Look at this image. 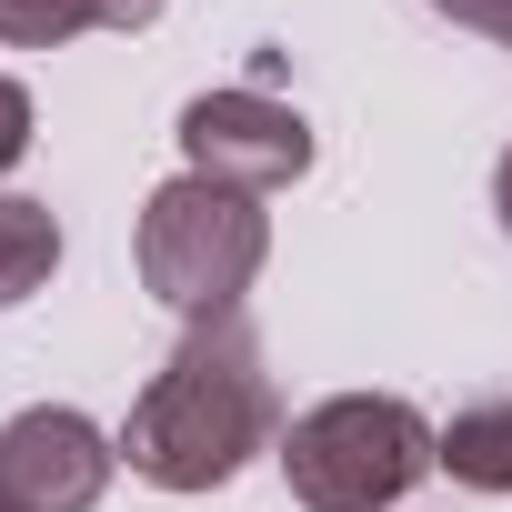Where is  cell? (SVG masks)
I'll use <instances>...</instances> for the list:
<instances>
[{"mask_svg":"<svg viewBox=\"0 0 512 512\" xmlns=\"http://www.w3.org/2000/svg\"><path fill=\"white\" fill-rule=\"evenodd\" d=\"M272 432H282V402H272L262 342L221 312V322H191L181 352L151 372V392L121 422V462L161 492H221L251 452H272Z\"/></svg>","mask_w":512,"mask_h":512,"instance_id":"obj_1","label":"cell"},{"mask_svg":"<svg viewBox=\"0 0 512 512\" xmlns=\"http://www.w3.org/2000/svg\"><path fill=\"white\" fill-rule=\"evenodd\" d=\"M262 262H272V211H262V191H231V181L181 171V181H161V191L141 201V282H151V302H171L181 322L241 312V292H251Z\"/></svg>","mask_w":512,"mask_h":512,"instance_id":"obj_2","label":"cell"},{"mask_svg":"<svg viewBox=\"0 0 512 512\" xmlns=\"http://www.w3.org/2000/svg\"><path fill=\"white\" fill-rule=\"evenodd\" d=\"M432 422L392 392H342L322 412H302L282 432V472L302 512H392L422 472H432Z\"/></svg>","mask_w":512,"mask_h":512,"instance_id":"obj_3","label":"cell"},{"mask_svg":"<svg viewBox=\"0 0 512 512\" xmlns=\"http://www.w3.org/2000/svg\"><path fill=\"white\" fill-rule=\"evenodd\" d=\"M181 161L231 191H282L312 171V121L282 111L272 91H201L181 111Z\"/></svg>","mask_w":512,"mask_h":512,"instance_id":"obj_4","label":"cell"},{"mask_svg":"<svg viewBox=\"0 0 512 512\" xmlns=\"http://www.w3.org/2000/svg\"><path fill=\"white\" fill-rule=\"evenodd\" d=\"M111 462H121V442L71 402H41V412L0 422V492H21L31 512H91L111 492Z\"/></svg>","mask_w":512,"mask_h":512,"instance_id":"obj_5","label":"cell"},{"mask_svg":"<svg viewBox=\"0 0 512 512\" xmlns=\"http://www.w3.org/2000/svg\"><path fill=\"white\" fill-rule=\"evenodd\" d=\"M61 272V221H51V201H0V312H21L41 282Z\"/></svg>","mask_w":512,"mask_h":512,"instance_id":"obj_6","label":"cell"},{"mask_svg":"<svg viewBox=\"0 0 512 512\" xmlns=\"http://www.w3.org/2000/svg\"><path fill=\"white\" fill-rule=\"evenodd\" d=\"M432 462L472 492H512V402H472L452 412V432L432 442Z\"/></svg>","mask_w":512,"mask_h":512,"instance_id":"obj_7","label":"cell"},{"mask_svg":"<svg viewBox=\"0 0 512 512\" xmlns=\"http://www.w3.org/2000/svg\"><path fill=\"white\" fill-rule=\"evenodd\" d=\"M91 21H101L91 0H0V41H11V51H61Z\"/></svg>","mask_w":512,"mask_h":512,"instance_id":"obj_8","label":"cell"},{"mask_svg":"<svg viewBox=\"0 0 512 512\" xmlns=\"http://www.w3.org/2000/svg\"><path fill=\"white\" fill-rule=\"evenodd\" d=\"M21 151H31V91H21L11 71H0V171H11Z\"/></svg>","mask_w":512,"mask_h":512,"instance_id":"obj_9","label":"cell"},{"mask_svg":"<svg viewBox=\"0 0 512 512\" xmlns=\"http://www.w3.org/2000/svg\"><path fill=\"white\" fill-rule=\"evenodd\" d=\"M432 11H452L462 31H482V41H502V51H512V0H432Z\"/></svg>","mask_w":512,"mask_h":512,"instance_id":"obj_10","label":"cell"},{"mask_svg":"<svg viewBox=\"0 0 512 512\" xmlns=\"http://www.w3.org/2000/svg\"><path fill=\"white\" fill-rule=\"evenodd\" d=\"M91 11H101V31H151L171 0H91Z\"/></svg>","mask_w":512,"mask_h":512,"instance_id":"obj_11","label":"cell"},{"mask_svg":"<svg viewBox=\"0 0 512 512\" xmlns=\"http://www.w3.org/2000/svg\"><path fill=\"white\" fill-rule=\"evenodd\" d=\"M492 211H502V231H512V151H502V171H492Z\"/></svg>","mask_w":512,"mask_h":512,"instance_id":"obj_12","label":"cell"},{"mask_svg":"<svg viewBox=\"0 0 512 512\" xmlns=\"http://www.w3.org/2000/svg\"><path fill=\"white\" fill-rule=\"evenodd\" d=\"M0 512H31V502H21V492H0Z\"/></svg>","mask_w":512,"mask_h":512,"instance_id":"obj_13","label":"cell"}]
</instances>
